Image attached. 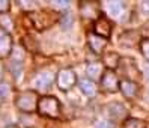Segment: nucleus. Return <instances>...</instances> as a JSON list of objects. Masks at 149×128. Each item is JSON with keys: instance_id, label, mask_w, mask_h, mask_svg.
Wrapping results in <instances>:
<instances>
[{"instance_id": "22", "label": "nucleus", "mask_w": 149, "mask_h": 128, "mask_svg": "<svg viewBox=\"0 0 149 128\" xmlns=\"http://www.w3.org/2000/svg\"><path fill=\"white\" fill-rule=\"evenodd\" d=\"M9 9H11L9 0H0V14H6Z\"/></svg>"}, {"instance_id": "26", "label": "nucleus", "mask_w": 149, "mask_h": 128, "mask_svg": "<svg viewBox=\"0 0 149 128\" xmlns=\"http://www.w3.org/2000/svg\"><path fill=\"white\" fill-rule=\"evenodd\" d=\"M142 8H143V11L149 12V0H145V2H142Z\"/></svg>"}, {"instance_id": "16", "label": "nucleus", "mask_w": 149, "mask_h": 128, "mask_svg": "<svg viewBox=\"0 0 149 128\" xmlns=\"http://www.w3.org/2000/svg\"><path fill=\"white\" fill-rule=\"evenodd\" d=\"M86 72H87V75L91 77L89 80H92V81H98V80H101V75H102V65L100 63V62H93V63H89L87 65V70H86Z\"/></svg>"}, {"instance_id": "8", "label": "nucleus", "mask_w": 149, "mask_h": 128, "mask_svg": "<svg viewBox=\"0 0 149 128\" xmlns=\"http://www.w3.org/2000/svg\"><path fill=\"white\" fill-rule=\"evenodd\" d=\"M119 88V80H118V75L115 71H110V70H106L101 75V89L104 92H109V93H113L116 92Z\"/></svg>"}, {"instance_id": "13", "label": "nucleus", "mask_w": 149, "mask_h": 128, "mask_svg": "<svg viewBox=\"0 0 149 128\" xmlns=\"http://www.w3.org/2000/svg\"><path fill=\"white\" fill-rule=\"evenodd\" d=\"M118 41H119V44H120L122 47H134V45L140 44L142 36H140L136 30H127V32H124V33L119 36Z\"/></svg>"}, {"instance_id": "18", "label": "nucleus", "mask_w": 149, "mask_h": 128, "mask_svg": "<svg viewBox=\"0 0 149 128\" xmlns=\"http://www.w3.org/2000/svg\"><path fill=\"white\" fill-rule=\"evenodd\" d=\"M124 128H146L145 121H140L137 118H127L124 122Z\"/></svg>"}, {"instance_id": "1", "label": "nucleus", "mask_w": 149, "mask_h": 128, "mask_svg": "<svg viewBox=\"0 0 149 128\" xmlns=\"http://www.w3.org/2000/svg\"><path fill=\"white\" fill-rule=\"evenodd\" d=\"M36 110L41 116H45L50 119H59L60 118V102L56 97H50V95L39 97Z\"/></svg>"}, {"instance_id": "3", "label": "nucleus", "mask_w": 149, "mask_h": 128, "mask_svg": "<svg viewBox=\"0 0 149 128\" xmlns=\"http://www.w3.org/2000/svg\"><path fill=\"white\" fill-rule=\"evenodd\" d=\"M30 20L38 30H44L51 27L57 21V15L54 11H36L30 14Z\"/></svg>"}, {"instance_id": "25", "label": "nucleus", "mask_w": 149, "mask_h": 128, "mask_svg": "<svg viewBox=\"0 0 149 128\" xmlns=\"http://www.w3.org/2000/svg\"><path fill=\"white\" fill-rule=\"evenodd\" d=\"M142 32L146 33V35H149V21H146V23L142 26Z\"/></svg>"}, {"instance_id": "27", "label": "nucleus", "mask_w": 149, "mask_h": 128, "mask_svg": "<svg viewBox=\"0 0 149 128\" xmlns=\"http://www.w3.org/2000/svg\"><path fill=\"white\" fill-rule=\"evenodd\" d=\"M145 71H146V74L149 75V66H146V68H145Z\"/></svg>"}, {"instance_id": "2", "label": "nucleus", "mask_w": 149, "mask_h": 128, "mask_svg": "<svg viewBox=\"0 0 149 128\" xmlns=\"http://www.w3.org/2000/svg\"><path fill=\"white\" fill-rule=\"evenodd\" d=\"M38 101H39V95L35 90H26L21 92L15 99V106L18 107L21 112L24 113H32L38 109Z\"/></svg>"}, {"instance_id": "10", "label": "nucleus", "mask_w": 149, "mask_h": 128, "mask_svg": "<svg viewBox=\"0 0 149 128\" xmlns=\"http://www.w3.org/2000/svg\"><path fill=\"white\" fill-rule=\"evenodd\" d=\"M80 14L86 20H96L100 17V3L98 2H81Z\"/></svg>"}, {"instance_id": "7", "label": "nucleus", "mask_w": 149, "mask_h": 128, "mask_svg": "<svg viewBox=\"0 0 149 128\" xmlns=\"http://www.w3.org/2000/svg\"><path fill=\"white\" fill-rule=\"evenodd\" d=\"M111 29H113V24H111V21L107 18L106 15H100L98 18L95 20V23H93V33L96 36L102 38V39H109L110 38Z\"/></svg>"}, {"instance_id": "29", "label": "nucleus", "mask_w": 149, "mask_h": 128, "mask_svg": "<svg viewBox=\"0 0 149 128\" xmlns=\"http://www.w3.org/2000/svg\"><path fill=\"white\" fill-rule=\"evenodd\" d=\"M6 128H17V127H6Z\"/></svg>"}, {"instance_id": "9", "label": "nucleus", "mask_w": 149, "mask_h": 128, "mask_svg": "<svg viewBox=\"0 0 149 128\" xmlns=\"http://www.w3.org/2000/svg\"><path fill=\"white\" fill-rule=\"evenodd\" d=\"M107 115L111 121H115V122H122V121L125 122V119L128 118V110L124 104H120V102H111V104L107 106Z\"/></svg>"}, {"instance_id": "4", "label": "nucleus", "mask_w": 149, "mask_h": 128, "mask_svg": "<svg viewBox=\"0 0 149 128\" xmlns=\"http://www.w3.org/2000/svg\"><path fill=\"white\" fill-rule=\"evenodd\" d=\"M56 83H57V88L60 90H69L74 84L77 83V75L72 70H69V68H66V70H60L56 75Z\"/></svg>"}, {"instance_id": "23", "label": "nucleus", "mask_w": 149, "mask_h": 128, "mask_svg": "<svg viewBox=\"0 0 149 128\" xmlns=\"http://www.w3.org/2000/svg\"><path fill=\"white\" fill-rule=\"evenodd\" d=\"M95 128H115V124L110 122V121H101V122L96 124Z\"/></svg>"}, {"instance_id": "28", "label": "nucleus", "mask_w": 149, "mask_h": 128, "mask_svg": "<svg viewBox=\"0 0 149 128\" xmlns=\"http://www.w3.org/2000/svg\"><path fill=\"white\" fill-rule=\"evenodd\" d=\"M0 79H2V66H0Z\"/></svg>"}, {"instance_id": "20", "label": "nucleus", "mask_w": 149, "mask_h": 128, "mask_svg": "<svg viewBox=\"0 0 149 128\" xmlns=\"http://www.w3.org/2000/svg\"><path fill=\"white\" fill-rule=\"evenodd\" d=\"M50 5L54 8V12H62V11H66L69 8V2H62V0H53V2H50Z\"/></svg>"}, {"instance_id": "14", "label": "nucleus", "mask_w": 149, "mask_h": 128, "mask_svg": "<svg viewBox=\"0 0 149 128\" xmlns=\"http://www.w3.org/2000/svg\"><path fill=\"white\" fill-rule=\"evenodd\" d=\"M87 44H89L91 50L93 51L95 54H101L104 51V48H106L107 42H106V39L96 36L95 33H89V35H87Z\"/></svg>"}, {"instance_id": "11", "label": "nucleus", "mask_w": 149, "mask_h": 128, "mask_svg": "<svg viewBox=\"0 0 149 128\" xmlns=\"http://www.w3.org/2000/svg\"><path fill=\"white\" fill-rule=\"evenodd\" d=\"M12 51V38L8 30L0 27V59H6Z\"/></svg>"}, {"instance_id": "17", "label": "nucleus", "mask_w": 149, "mask_h": 128, "mask_svg": "<svg viewBox=\"0 0 149 128\" xmlns=\"http://www.w3.org/2000/svg\"><path fill=\"white\" fill-rule=\"evenodd\" d=\"M104 65H106L107 70L113 71L115 68H118L119 62H120V56L118 53H115V51H109V53L104 54V59H102Z\"/></svg>"}, {"instance_id": "5", "label": "nucleus", "mask_w": 149, "mask_h": 128, "mask_svg": "<svg viewBox=\"0 0 149 128\" xmlns=\"http://www.w3.org/2000/svg\"><path fill=\"white\" fill-rule=\"evenodd\" d=\"M118 68L120 70V72L127 77L125 80L136 81V80L140 79V71H139V68H137V65H136V62H134V59H130V57L120 59Z\"/></svg>"}, {"instance_id": "12", "label": "nucleus", "mask_w": 149, "mask_h": 128, "mask_svg": "<svg viewBox=\"0 0 149 128\" xmlns=\"http://www.w3.org/2000/svg\"><path fill=\"white\" fill-rule=\"evenodd\" d=\"M119 89L128 99H134L139 95V84L130 80H119Z\"/></svg>"}, {"instance_id": "21", "label": "nucleus", "mask_w": 149, "mask_h": 128, "mask_svg": "<svg viewBox=\"0 0 149 128\" xmlns=\"http://www.w3.org/2000/svg\"><path fill=\"white\" fill-rule=\"evenodd\" d=\"M140 51H142V54L145 56L146 61H149V38H145L140 41Z\"/></svg>"}, {"instance_id": "24", "label": "nucleus", "mask_w": 149, "mask_h": 128, "mask_svg": "<svg viewBox=\"0 0 149 128\" xmlns=\"http://www.w3.org/2000/svg\"><path fill=\"white\" fill-rule=\"evenodd\" d=\"M8 92H9V86L5 83H0V98H5Z\"/></svg>"}, {"instance_id": "19", "label": "nucleus", "mask_w": 149, "mask_h": 128, "mask_svg": "<svg viewBox=\"0 0 149 128\" xmlns=\"http://www.w3.org/2000/svg\"><path fill=\"white\" fill-rule=\"evenodd\" d=\"M107 8H109V12H110L111 15L118 17V15L122 12L124 3H122V2H109V3H107Z\"/></svg>"}, {"instance_id": "15", "label": "nucleus", "mask_w": 149, "mask_h": 128, "mask_svg": "<svg viewBox=\"0 0 149 128\" xmlns=\"http://www.w3.org/2000/svg\"><path fill=\"white\" fill-rule=\"evenodd\" d=\"M78 84H80V90L84 93L86 97H95L96 95V90H98V88H96V83L89 80V79H83L78 81Z\"/></svg>"}, {"instance_id": "6", "label": "nucleus", "mask_w": 149, "mask_h": 128, "mask_svg": "<svg viewBox=\"0 0 149 128\" xmlns=\"http://www.w3.org/2000/svg\"><path fill=\"white\" fill-rule=\"evenodd\" d=\"M54 81V75L48 72V71H42V72H38L36 75L32 79V86L35 89V92H45L50 89V86L53 84Z\"/></svg>"}]
</instances>
